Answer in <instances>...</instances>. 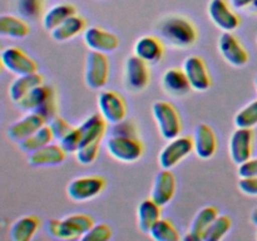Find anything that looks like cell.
I'll list each match as a JSON object with an SVG mask.
<instances>
[{"label": "cell", "mask_w": 257, "mask_h": 241, "mask_svg": "<svg viewBox=\"0 0 257 241\" xmlns=\"http://www.w3.org/2000/svg\"><path fill=\"white\" fill-rule=\"evenodd\" d=\"M157 33L163 42L173 48H188L197 40L195 25L180 15L163 18L157 25Z\"/></svg>", "instance_id": "6da1fadb"}, {"label": "cell", "mask_w": 257, "mask_h": 241, "mask_svg": "<svg viewBox=\"0 0 257 241\" xmlns=\"http://www.w3.org/2000/svg\"><path fill=\"white\" fill-rule=\"evenodd\" d=\"M152 114L157 123L161 136L165 140L171 141L180 136L182 123H181L180 114L173 104L165 100H157L152 105Z\"/></svg>", "instance_id": "7a4b0ae2"}, {"label": "cell", "mask_w": 257, "mask_h": 241, "mask_svg": "<svg viewBox=\"0 0 257 241\" xmlns=\"http://www.w3.org/2000/svg\"><path fill=\"white\" fill-rule=\"evenodd\" d=\"M105 146H107L108 153L119 162H136L143 155V145L137 137L110 136Z\"/></svg>", "instance_id": "3957f363"}, {"label": "cell", "mask_w": 257, "mask_h": 241, "mask_svg": "<svg viewBox=\"0 0 257 241\" xmlns=\"http://www.w3.org/2000/svg\"><path fill=\"white\" fill-rule=\"evenodd\" d=\"M108 75H109V62L105 53L90 50L85 58V84L92 89H100L107 83Z\"/></svg>", "instance_id": "277c9868"}, {"label": "cell", "mask_w": 257, "mask_h": 241, "mask_svg": "<svg viewBox=\"0 0 257 241\" xmlns=\"http://www.w3.org/2000/svg\"><path fill=\"white\" fill-rule=\"evenodd\" d=\"M124 85L130 92L138 93L147 88L150 83V70L148 63L138 58L137 55H131L125 59L124 73H123Z\"/></svg>", "instance_id": "5b68a950"}, {"label": "cell", "mask_w": 257, "mask_h": 241, "mask_svg": "<svg viewBox=\"0 0 257 241\" xmlns=\"http://www.w3.org/2000/svg\"><path fill=\"white\" fill-rule=\"evenodd\" d=\"M193 152V138L187 136H178L171 140L161 151L158 156L160 166L165 170H171L188 155Z\"/></svg>", "instance_id": "8992f818"}, {"label": "cell", "mask_w": 257, "mask_h": 241, "mask_svg": "<svg viewBox=\"0 0 257 241\" xmlns=\"http://www.w3.org/2000/svg\"><path fill=\"white\" fill-rule=\"evenodd\" d=\"M104 187L105 180L100 176H84L70 181L67 187V195L75 202H85L99 195Z\"/></svg>", "instance_id": "52a82bcc"}, {"label": "cell", "mask_w": 257, "mask_h": 241, "mask_svg": "<svg viewBox=\"0 0 257 241\" xmlns=\"http://www.w3.org/2000/svg\"><path fill=\"white\" fill-rule=\"evenodd\" d=\"M98 108L109 125H115L125 119L127 115V104L120 94L114 90H102L98 95Z\"/></svg>", "instance_id": "ba28073f"}, {"label": "cell", "mask_w": 257, "mask_h": 241, "mask_svg": "<svg viewBox=\"0 0 257 241\" xmlns=\"http://www.w3.org/2000/svg\"><path fill=\"white\" fill-rule=\"evenodd\" d=\"M253 131L252 128H237L233 131L228 143L230 157L233 163L241 165L245 161L250 160L252 156Z\"/></svg>", "instance_id": "9c48e42d"}, {"label": "cell", "mask_w": 257, "mask_h": 241, "mask_svg": "<svg viewBox=\"0 0 257 241\" xmlns=\"http://www.w3.org/2000/svg\"><path fill=\"white\" fill-rule=\"evenodd\" d=\"M2 64L5 69L15 75L32 74L38 72V65L34 59L25 54L22 49L15 47L5 48L2 52Z\"/></svg>", "instance_id": "30bf717a"}, {"label": "cell", "mask_w": 257, "mask_h": 241, "mask_svg": "<svg viewBox=\"0 0 257 241\" xmlns=\"http://www.w3.org/2000/svg\"><path fill=\"white\" fill-rule=\"evenodd\" d=\"M93 225H94V221L90 216L84 215V213L69 215L63 220H59L55 238H62V240L82 238L83 235L93 227Z\"/></svg>", "instance_id": "8fae6325"}, {"label": "cell", "mask_w": 257, "mask_h": 241, "mask_svg": "<svg viewBox=\"0 0 257 241\" xmlns=\"http://www.w3.org/2000/svg\"><path fill=\"white\" fill-rule=\"evenodd\" d=\"M218 50L232 67H243L248 63V53L232 32H223L218 38Z\"/></svg>", "instance_id": "7c38bea8"}, {"label": "cell", "mask_w": 257, "mask_h": 241, "mask_svg": "<svg viewBox=\"0 0 257 241\" xmlns=\"http://www.w3.org/2000/svg\"><path fill=\"white\" fill-rule=\"evenodd\" d=\"M182 69L187 75L192 89L196 92H206L212 84L205 60L198 55H190L186 58Z\"/></svg>", "instance_id": "4fadbf2b"}, {"label": "cell", "mask_w": 257, "mask_h": 241, "mask_svg": "<svg viewBox=\"0 0 257 241\" xmlns=\"http://www.w3.org/2000/svg\"><path fill=\"white\" fill-rule=\"evenodd\" d=\"M208 15L213 24L222 32H232L240 25V18L226 0H211L208 4Z\"/></svg>", "instance_id": "5bb4252c"}, {"label": "cell", "mask_w": 257, "mask_h": 241, "mask_svg": "<svg viewBox=\"0 0 257 241\" xmlns=\"http://www.w3.org/2000/svg\"><path fill=\"white\" fill-rule=\"evenodd\" d=\"M83 40L90 50L100 53L113 52L119 45L117 35L98 27L87 28L83 33Z\"/></svg>", "instance_id": "9a60e30c"}, {"label": "cell", "mask_w": 257, "mask_h": 241, "mask_svg": "<svg viewBox=\"0 0 257 241\" xmlns=\"http://www.w3.org/2000/svg\"><path fill=\"white\" fill-rule=\"evenodd\" d=\"M47 122L48 120L38 112H29L12 126H9L7 136L15 142H22L23 140L37 132L43 126L47 125Z\"/></svg>", "instance_id": "2e32d148"}, {"label": "cell", "mask_w": 257, "mask_h": 241, "mask_svg": "<svg viewBox=\"0 0 257 241\" xmlns=\"http://www.w3.org/2000/svg\"><path fill=\"white\" fill-rule=\"evenodd\" d=\"M217 150V138L212 128L206 123H200L193 135V152L201 160H210Z\"/></svg>", "instance_id": "e0dca14e"}, {"label": "cell", "mask_w": 257, "mask_h": 241, "mask_svg": "<svg viewBox=\"0 0 257 241\" xmlns=\"http://www.w3.org/2000/svg\"><path fill=\"white\" fill-rule=\"evenodd\" d=\"M176 177L170 170H165L157 173L151 190V198L160 206L167 205L171 202L176 193Z\"/></svg>", "instance_id": "ac0fdd59"}, {"label": "cell", "mask_w": 257, "mask_h": 241, "mask_svg": "<svg viewBox=\"0 0 257 241\" xmlns=\"http://www.w3.org/2000/svg\"><path fill=\"white\" fill-rule=\"evenodd\" d=\"M162 88L171 97H185L192 89L187 75L180 68H168L162 75Z\"/></svg>", "instance_id": "d6986e66"}, {"label": "cell", "mask_w": 257, "mask_h": 241, "mask_svg": "<svg viewBox=\"0 0 257 241\" xmlns=\"http://www.w3.org/2000/svg\"><path fill=\"white\" fill-rule=\"evenodd\" d=\"M135 55L145 60L148 64H155L163 57V45L158 38L152 35H145L138 38L135 43Z\"/></svg>", "instance_id": "ffe728a7"}, {"label": "cell", "mask_w": 257, "mask_h": 241, "mask_svg": "<svg viewBox=\"0 0 257 241\" xmlns=\"http://www.w3.org/2000/svg\"><path fill=\"white\" fill-rule=\"evenodd\" d=\"M65 152L60 145H49L29 153L28 156V163L32 166H57L65 160Z\"/></svg>", "instance_id": "44dd1931"}, {"label": "cell", "mask_w": 257, "mask_h": 241, "mask_svg": "<svg viewBox=\"0 0 257 241\" xmlns=\"http://www.w3.org/2000/svg\"><path fill=\"white\" fill-rule=\"evenodd\" d=\"M107 120L100 113H94L89 115L80 126H78L82 133V146L87 143L102 141L105 131H107ZM80 146V147H82Z\"/></svg>", "instance_id": "7402d4cb"}, {"label": "cell", "mask_w": 257, "mask_h": 241, "mask_svg": "<svg viewBox=\"0 0 257 241\" xmlns=\"http://www.w3.org/2000/svg\"><path fill=\"white\" fill-rule=\"evenodd\" d=\"M161 207L152 198L143 200L137 208V223L142 232L150 233L152 226L161 218Z\"/></svg>", "instance_id": "603a6c76"}, {"label": "cell", "mask_w": 257, "mask_h": 241, "mask_svg": "<svg viewBox=\"0 0 257 241\" xmlns=\"http://www.w3.org/2000/svg\"><path fill=\"white\" fill-rule=\"evenodd\" d=\"M40 84H43V77L38 72L32 73V74L18 75L17 79L13 80L12 84L9 85L10 99L17 104L30 90H33Z\"/></svg>", "instance_id": "cb8c5ba5"}, {"label": "cell", "mask_w": 257, "mask_h": 241, "mask_svg": "<svg viewBox=\"0 0 257 241\" xmlns=\"http://www.w3.org/2000/svg\"><path fill=\"white\" fill-rule=\"evenodd\" d=\"M85 28V20L82 17H78L77 14L73 15V17L68 18L65 22H63L62 24L58 25L55 29H53L50 32L53 39L55 42H67V40L72 39V38L77 37L80 33H84Z\"/></svg>", "instance_id": "d4e9b609"}, {"label": "cell", "mask_w": 257, "mask_h": 241, "mask_svg": "<svg viewBox=\"0 0 257 241\" xmlns=\"http://www.w3.org/2000/svg\"><path fill=\"white\" fill-rule=\"evenodd\" d=\"M39 223L40 221L37 216H22L10 227V238L13 241H29L37 233Z\"/></svg>", "instance_id": "484cf974"}, {"label": "cell", "mask_w": 257, "mask_h": 241, "mask_svg": "<svg viewBox=\"0 0 257 241\" xmlns=\"http://www.w3.org/2000/svg\"><path fill=\"white\" fill-rule=\"evenodd\" d=\"M75 14H77V10H75L74 5L72 4L54 5V7L50 8L49 10H47L45 14L43 15V19H42L43 28L50 33L53 29H55L58 25H60L63 22H65L68 18L73 17V15Z\"/></svg>", "instance_id": "4316f807"}, {"label": "cell", "mask_w": 257, "mask_h": 241, "mask_svg": "<svg viewBox=\"0 0 257 241\" xmlns=\"http://www.w3.org/2000/svg\"><path fill=\"white\" fill-rule=\"evenodd\" d=\"M29 33V25L22 18L9 14H4L0 17V34L3 37L22 39V38L28 37Z\"/></svg>", "instance_id": "83f0119b"}, {"label": "cell", "mask_w": 257, "mask_h": 241, "mask_svg": "<svg viewBox=\"0 0 257 241\" xmlns=\"http://www.w3.org/2000/svg\"><path fill=\"white\" fill-rule=\"evenodd\" d=\"M217 216V207H215V206H205L193 217L190 226V232H192L198 238V241H203V235H205L206 231L208 230L211 223L216 220Z\"/></svg>", "instance_id": "f1b7e54d"}, {"label": "cell", "mask_w": 257, "mask_h": 241, "mask_svg": "<svg viewBox=\"0 0 257 241\" xmlns=\"http://www.w3.org/2000/svg\"><path fill=\"white\" fill-rule=\"evenodd\" d=\"M53 92H54L53 88L40 84L35 87L33 90H30L22 100L17 103V105L22 110H25V112H37L47 102V99L50 97Z\"/></svg>", "instance_id": "f546056e"}, {"label": "cell", "mask_w": 257, "mask_h": 241, "mask_svg": "<svg viewBox=\"0 0 257 241\" xmlns=\"http://www.w3.org/2000/svg\"><path fill=\"white\" fill-rule=\"evenodd\" d=\"M53 140H54V136H53L52 130H50L49 125H45L42 128H39L37 132L30 135L29 137L23 140L22 142H19V147L23 152L29 155V153L34 152V151L52 143Z\"/></svg>", "instance_id": "4dcf8cb0"}, {"label": "cell", "mask_w": 257, "mask_h": 241, "mask_svg": "<svg viewBox=\"0 0 257 241\" xmlns=\"http://www.w3.org/2000/svg\"><path fill=\"white\" fill-rule=\"evenodd\" d=\"M150 235L156 241H178L180 233L170 220L160 218L150 231Z\"/></svg>", "instance_id": "1f68e13d"}, {"label": "cell", "mask_w": 257, "mask_h": 241, "mask_svg": "<svg viewBox=\"0 0 257 241\" xmlns=\"http://www.w3.org/2000/svg\"><path fill=\"white\" fill-rule=\"evenodd\" d=\"M232 221L227 215H218L203 235V241H218L230 231Z\"/></svg>", "instance_id": "d6a6232c"}, {"label": "cell", "mask_w": 257, "mask_h": 241, "mask_svg": "<svg viewBox=\"0 0 257 241\" xmlns=\"http://www.w3.org/2000/svg\"><path fill=\"white\" fill-rule=\"evenodd\" d=\"M233 123L237 128H253L257 126V99L241 108L236 113Z\"/></svg>", "instance_id": "836d02e7"}, {"label": "cell", "mask_w": 257, "mask_h": 241, "mask_svg": "<svg viewBox=\"0 0 257 241\" xmlns=\"http://www.w3.org/2000/svg\"><path fill=\"white\" fill-rule=\"evenodd\" d=\"M100 141H95V142L87 143L83 145L79 150L75 152V157L77 161L83 166H89L97 160L98 152H99Z\"/></svg>", "instance_id": "e575fe53"}, {"label": "cell", "mask_w": 257, "mask_h": 241, "mask_svg": "<svg viewBox=\"0 0 257 241\" xmlns=\"http://www.w3.org/2000/svg\"><path fill=\"white\" fill-rule=\"evenodd\" d=\"M59 145L67 153H75L82 146V133L79 127H74L64 138L59 141Z\"/></svg>", "instance_id": "d590c367"}, {"label": "cell", "mask_w": 257, "mask_h": 241, "mask_svg": "<svg viewBox=\"0 0 257 241\" xmlns=\"http://www.w3.org/2000/svg\"><path fill=\"white\" fill-rule=\"evenodd\" d=\"M112 237V228L107 223H97L93 225V227L83 235L80 240L84 241H107Z\"/></svg>", "instance_id": "8d00e7d4"}, {"label": "cell", "mask_w": 257, "mask_h": 241, "mask_svg": "<svg viewBox=\"0 0 257 241\" xmlns=\"http://www.w3.org/2000/svg\"><path fill=\"white\" fill-rule=\"evenodd\" d=\"M42 5L43 0H18V12L24 18H37Z\"/></svg>", "instance_id": "74e56055"}, {"label": "cell", "mask_w": 257, "mask_h": 241, "mask_svg": "<svg viewBox=\"0 0 257 241\" xmlns=\"http://www.w3.org/2000/svg\"><path fill=\"white\" fill-rule=\"evenodd\" d=\"M49 127L52 130L53 136H54V140L60 141L62 138H64L70 131L73 130V126H70L67 120L63 117H59V115H55L54 118L49 120Z\"/></svg>", "instance_id": "f35d334b"}, {"label": "cell", "mask_w": 257, "mask_h": 241, "mask_svg": "<svg viewBox=\"0 0 257 241\" xmlns=\"http://www.w3.org/2000/svg\"><path fill=\"white\" fill-rule=\"evenodd\" d=\"M112 136H122V137H137L138 130L135 122L130 119H123L120 122L112 125Z\"/></svg>", "instance_id": "ab89813d"}, {"label": "cell", "mask_w": 257, "mask_h": 241, "mask_svg": "<svg viewBox=\"0 0 257 241\" xmlns=\"http://www.w3.org/2000/svg\"><path fill=\"white\" fill-rule=\"evenodd\" d=\"M237 187L243 195L257 196V176L256 177H240Z\"/></svg>", "instance_id": "60d3db41"}, {"label": "cell", "mask_w": 257, "mask_h": 241, "mask_svg": "<svg viewBox=\"0 0 257 241\" xmlns=\"http://www.w3.org/2000/svg\"><path fill=\"white\" fill-rule=\"evenodd\" d=\"M237 173L240 177H256L257 176V157L245 161L238 165Z\"/></svg>", "instance_id": "b9f144b4"}, {"label": "cell", "mask_w": 257, "mask_h": 241, "mask_svg": "<svg viewBox=\"0 0 257 241\" xmlns=\"http://www.w3.org/2000/svg\"><path fill=\"white\" fill-rule=\"evenodd\" d=\"M253 3V0H231V5L235 9H245Z\"/></svg>", "instance_id": "7bdbcfd3"}, {"label": "cell", "mask_w": 257, "mask_h": 241, "mask_svg": "<svg viewBox=\"0 0 257 241\" xmlns=\"http://www.w3.org/2000/svg\"><path fill=\"white\" fill-rule=\"evenodd\" d=\"M251 221H252L253 225L257 226V207L252 211V213H251Z\"/></svg>", "instance_id": "ee69618b"}, {"label": "cell", "mask_w": 257, "mask_h": 241, "mask_svg": "<svg viewBox=\"0 0 257 241\" xmlns=\"http://www.w3.org/2000/svg\"><path fill=\"white\" fill-rule=\"evenodd\" d=\"M250 8L252 9V12L257 13V0H253V3L250 5Z\"/></svg>", "instance_id": "f6af8a7d"}, {"label": "cell", "mask_w": 257, "mask_h": 241, "mask_svg": "<svg viewBox=\"0 0 257 241\" xmlns=\"http://www.w3.org/2000/svg\"><path fill=\"white\" fill-rule=\"evenodd\" d=\"M255 85H256V89H257V75H256V78H255Z\"/></svg>", "instance_id": "bcb514c9"}, {"label": "cell", "mask_w": 257, "mask_h": 241, "mask_svg": "<svg viewBox=\"0 0 257 241\" xmlns=\"http://www.w3.org/2000/svg\"><path fill=\"white\" fill-rule=\"evenodd\" d=\"M256 238H257V233H256Z\"/></svg>", "instance_id": "7dc6e473"}]
</instances>
